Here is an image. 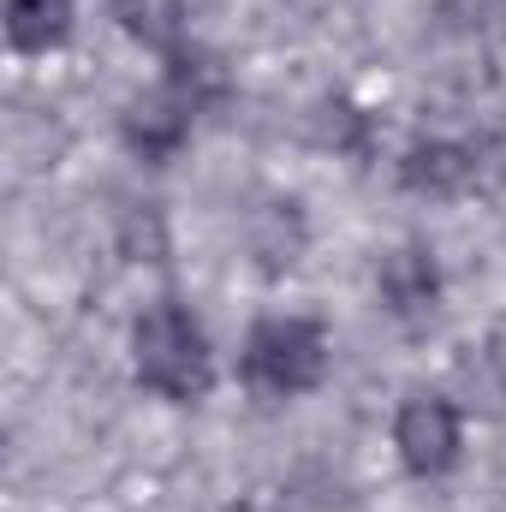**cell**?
<instances>
[{
    "label": "cell",
    "mask_w": 506,
    "mask_h": 512,
    "mask_svg": "<svg viewBox=\"0 0 506 512\" xmlns=\"http://www.w3.org/2000/svg\"><path fill=\"white\" fill-rule=\"evenodd\" d=\"M393 447H399V465L417 477V483H435L459 465V447H465V423H459V405L441 399V393H411L399 411H393Z\"/></svg>",
    "instance_id": "obj_3"
},
{
    "label": "cell",
    "mask_w": 506,
    "mask_h": 512,
    "mask_svg": "<svg viewBox=\"0 0 506 512\" xmlns=\"http://www.w3.org/2000/svg\"><path fill=\"white\" fill-rule=\"evenodd\" d=\"M483 364H489V370H495V382L506 387V316L489 328V340H483Z\"/></svg>",
    "instance_id": "obj_9"
},
{
    "label": "cell",
    "mask_w": 506,
    "mask_h": 512,
    "mask_svg": "<svg viewBox=\"0 0 506 512\" xmlns=\"http://www.w3.org/2000/svg\"><path fill=\"white\" fill-rule=\"evenodd\" d=\"M78 0H6V42L18 54H48L66 42Z\"/></svg>",
    "instance_id": "obj_7"
},
{
    "label": "cell",
    "mask_w": 506,
    "mask_h": 512,
    "mask_svg": "<svg viewBox=\"0 0 506 512\" xmlns=\"http://www.w3.org/2000/svg\"><path fill=\"white\" fill-rule=\"evenodd\" d=\"M239 376L262 399H298L316 393L328 376V328L316 316H262L245 334Z\"/></svg>",
    "instance_id": "obj_2"
},
{
    "label": "cell",
    "mask_w": 506,
    "mask_h": 512,
    "mask_svg": "<svg viewBox=\"0 0 506 512\" xmlns=\"http://www.w3.org/2000/svg\"><path fill=\"white\" fill-rule=\"evenodd\" d=\"M376 286H381V304L411 322V316H429V310H435V298H441V268H435V256L423 251V245H399V251L381 256Z\"/></svg>",
    "instance_id": "obj_4"
},
{
    "label": "cell",
    "mask_w": 506,
    "mask_h": 512,
    "mask_svg": "<svg viewBox=\"0 0 506 512\" xmlns=\"http://www.w3.org/2000/svg\"><path fill=\"white\" fill-rule=\"evenodd\" d=\"M131 370L155 399L173 405H197L215 387V352L203 322L179 304V298H155L137 322H131Z\"/></svg>",
    "instance_id": "obj_1"
},
{
    "label": "cell",
    "mask_w": 506,
    "mask_h": 512,
    "mask_svg": "<svg viewBox=\"0 0 506 512\" xmlns=\"http://www.w3.org/2000/svg\"><path fill=\"white\" fill-rule=\"evenodd\" d=\"M185 131H191V102H185L179 90H161V96L137 102L126 114V143L137 155H149V161L173 155V149L185 143Z\"/></svg>",
    "instance_id": "obj_5"
},
{
    "label": "cell",
    "mask_w": 506,
    "mask_h": 512,
    "mask_svg": "<svg viewBox=\"0 0 506 512\" xmlns=\"http://www.w3.org/2000/svg\"><path fill=\"white\" fill-rule=\"evenodd\" d=\"M471 173H477V161H471L459 143H417V149L399 161V179H405L411 191H423V197H459V191L471 185Z\"/></svg>",
    "instance_id": "obj_6"
},
{
    "label": "cell",
    "mask_w": 506,
    "mask_h": 512,
    "mask_svg": "<svg viewBox=\"0 0 506 512\" xmlns=\"http://www.w3.org/2000/svg\"><path fill=\"white\" fill-rule=\"evenodd\" d=\"M126 30L149 48H173L179 42V0H114Z\"/></svg>",
    "instance_id": "obj_8"
}]
</instances>
